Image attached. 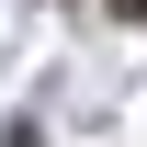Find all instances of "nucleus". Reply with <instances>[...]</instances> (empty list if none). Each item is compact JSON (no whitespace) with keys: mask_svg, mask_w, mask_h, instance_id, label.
<instances>
[{"mask_svg":"<svg viewBox=\"0 0 147 147\" xmlns=\"http://www.w3.org/2000/svg\"><path fill=\"white\" fill-rule=\"evenodd\" d=\"M113 11H125V23H147V0H113Z\"/></svg>","mask_w":147,"mask_h":147,"instance_id":"nucleus-1","label":"nucleus"}]
</instances>
